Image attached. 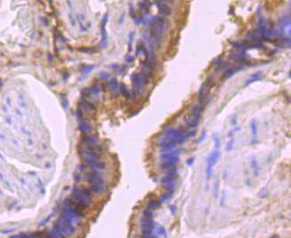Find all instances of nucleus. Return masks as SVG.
<instances>
[{"label": "nucleus", "mask_w": 291, "mask_h": 238, "mask_svg": "<svg viewBox=\"0 0 291 238\" xmlns=\"http://www.w3.org/2000/svg\"><path fill=\"white\" fill-rule=\"evenodd\" d=\"M250 129L253 134V142L256 141L257 138V121L256 119H252L250 122Z\"/></svg>", "instance_id": "nucleus-25"}, {"label": "nucleus", "mask_w": 291, "mask_h": 238, "mask_svg": "<svg viewBox=\"0 0 291 238\" xmlns=\"http://www.w3.org/2000/svg\"><path fill=\"white\" fill-rule=\"evenodd\" d=\"M290 23L291 18L289 14H285L282 17H280L279 21V35L282 36H288V38H290Z\"/></svg>", "instance_id": "nucleus-4"}, {"label": "nucleus", "mask_w": 291, "mask_h": 238, "mask_svg": "<svg viewBox=\"0 0 291 238\" xmlns=\"http://www.w3.org/2000/svg\"><path fill=\"white\" fill-rule=\"evenodd\" d=\"M231 124L232 125H236L237 124V116L236 115H233L231 119Z\"/></svg>", "instance_id": "nucleus-47"}, {"label": "nucleus", "mask_w": 291, "mask_h": 238, "mask_svg": "<svg viewBox=\"0 0 291 238\" xmlns=\"http://www.w3.org/2000/svg\"><path fill=\"white\" fill-rule=\"evenodd\" d=\"M87 180L90 186L102 185L104 184V180L103 179L102 174L97 171H93L87 174Z\"/></svg>", "instance_id": "nucleus-8"}, {"label": "nucleus", "mask_w": 291, "mask_h": 238, "mask_svg": "<svg viewBox=\"0 0 291 238\" xmlns=\"http://www.w3.org/2000/svg\"><path fill=\"white\" fill-rule=\"evenodd\" d=\"M119 92L121 93V94H122L126 99H130L131 96H132L130 91L127 89V85L124 84H121L119 85Z\"/></svg>", "instance_id": "nucleus-28"}, {"label": "nucleus", "mask_w": 291, "mask_h": 238, "mask_svg": "<svg viewBox=\"0 0 291 238\" xmlns=\"http://www.w3.org/2000/svg\"><path fill=\"white\" fill-rule=\"evenodd\" d=\"M99 91H100L99 86H98L96 84H93V86L90 88L91 95H94V97H98V95H99Z\"/></svg>", "instance_id": "nucleus-34"}, {"label": "nucleus", "mask_w": 291, "mask_h": 238, "mask_svg": "<svg viewBox=\"0 0 291 238\" xmlns=\"http://www.w3.org/2000/svg\"><path fill=\"white\" fill-rule=\"evenodd\" d=\"M90 190L95 194H103L106 192V187L104 184L102 185L90 186Z\"/></svg>", "instance_id": "nucleus-24"}, {"label": "nucleus", "mask_w": 291, "mask_h": 238, "mask_svg": "<svg viewBox=\"0 0 291 238\" xmlns=\"http://www.w3.org/2000/svg\"><path fill=\"white\" fill-rule=\"evenodd\" d=\"M99 78H102V79H108V78H109V74L106 73V72L102 71V72L99 73Z\"/></svg>", "instance_id": "nucleus-44"}, {"label": "nucleus", "mask_w": 291, "mask_h": 238, "mask_svg": "<svg viewBox=\"0 0 291 238\" xmlns=\"http://www.w3.org/2000/svg\"><path fill=\"white\" fill-rule=\"evenodd\" d=\"M71 197H72V201L82 209L85 207H87L92 203V199L90 197V192L86 189H80L78 187L74 188L71 192Z\"/></svg>", "instance_id": "nucleus-1"}, {"label": "nucleus", "mask_w": 291, "mask_h": 238, "mask_svg": "<svg viewBox=\"0 0 291 238\" xmlns=\"http://www.w3.org/2000/svg\"><path fill=\"white\" fill-rule=\"evenodd\" d=\"M164 135L167 138H170L177 145V144H183L186 142L187 138L185 137V133L179 130V129H175V128H167L164 130Z\"/></svg>", "instance_id": "nucleus-3"}, {"label": "nucleus", "mask_w": 291, "mask_h": 238, "mask_svg": "<svg viewBox=\"0 0 291 238\" xmlns=\"http://www.w3.org/2000/svg\"><path fill=\"white\" fill-rule=\"evenodd\" d=\"M233 144H234V140H233V139L230 140L228 141V143L226 144V147H225V151H227V152L232 151V149L233 148Z\"/></svg>", "instance_id": "nucleus-37"}, {"label": "nucleus", "mask_w": 291, "mask_h": 238, "mask_svg": "<svg viewBox=\"0 0 291 238\" xmlns=\"http://www.w3.org/2000/svg\"><path fill=\"white\" fill-rule=\"evenodd\" d=\"M214 85H215V81L212 77H208L207 79L205 80V82L201 84L198 92V100L200 105L205 107V105L207 104L206 103L207 98L208 97L209 92Z\"/></svg>", "instance_id": "nucleus-2"}, {"label": "nucleus", "mask_w": 291, "mask_h": 238, "mask_svg": "<svg viewBox=\"0 0 291 238\" xmlns=\"http://www.w3.org/2000/svg\"><path fill=\"white\" fill-rule=\"evenodd\" d=\"M193 162H194V158L191 157V158H189L187 160V164H188V165H192Z\"/></svg>", "instance_id": "nucleus-49"}, {"label": "nucleus", "mask_w": 291, "mask_h": 238, "mask_svg": "<svg viewBox=\"0 0 291 238\" xmlns=\"http://www.w3.org/2000/svg\"><path fill=\"white\" fill-rule=\"evenodd\" d=\"M250 166H251L253 172H254V176L257 177L260 172V168H259V164H258L257 159L255 157H252L250 159Z\"/></svg>", "instance_id": "nucleus-21"}, {"label": "nucleus", "mask_w": 291, "mask_h": 238, "mask_svg": "<svg viewBox=\"0 0 291 238\" xmlns=\"http://www.w3.org/2000/svg\"><path fill=\"white\" fill-rule=\"evenodd\" d=\"M130 16L132 17L133 19L134 20L136 17H135V14H134V7H133V5L130 4Z\"/></svg>", "instance_id": "nucleus-48"}, {"label": "nucleus", "mask_w": 291, "mask_h": 238, "mask_svg": "<svg viewBox=\"0 0 291 238\" xmlns=\"http://www.w3.org/2000/svg\"><path fill=\"white\" fill-rule=\"evenodd\" d=\"M160 205H161V202H160V201H158V200H150V201L148 202V203H147L146 208H147V209H150V210H151V211H154V210L159 208Z\"/></svg>", "instance_id": "nucleus-26"}, {"label": "nucleus", "mask_w": 291, "mask_h": 238, "mask_svg": "<svg viewBox=\"0 0 291 238\" xmlns=\"http://www.w3.org/2000/svg\"><path fill=\"white\" fill-rule=\"evenodd\" d=\"M213 140H214V143H215V147L218 148V147H220V144H221V140H220V138H219V135H218L217 133H215Z\"/></svg>", "instance_id": "nucleus-36"}, {"label": "nucleus", "mask_w": 291, "mask_h": 238, "mask_svg": "<svg viewBox=\"0 0 291 238\" xmlns=\"http://www.w3.org/2000/svg\"><path fill=\"white\" fill-rule=\"evenodd\" d=\"M272 238H274V237H272Z\"/></svg>", "instance_id": "nucleus-53"}, {"label": "nucleus", "mask_w": 291, "mask_h": 238, "mask_svg": "<svg viewBox=\"0 0 291 238\" xmlns=\"http://www.w3.org/2000/svg\"><path fill=\"white\" fill-rule=\"evenodd\" d=\"M18 238H30L29 237V235H27V234H21L20 236H17Z\"/></svg>", "instance_id": "nucleus-50"}, {"label": "nucleus", "mask_w": 291, "mask_h": 238, "mask_svg": "<svg viewBox=\"0 0 291 238\" xmlns=\"http://www.w3.org/2000/svg\"><path fill=\"white\" fill-rule=\"evenodd\" d=\"M263 78H264L263 73H262L261 71H257V72H255V73H254L253 75H251L248 79H246L245 83H244V85H245V86H248V85L251 84L255 83V82H257V81L261 80Z\"/></svg>", "instance_id": "nucleus-16"}, {"label": "nucleus", "mask_w": 291, "mask_h": 238, "mask_svg": "<svg viewBox=\"0 0 291 238\" xmlns=\"http://www.w3.org/2000/svg\"><path fill=\"white\" fill-rule=\"evenodd\" d=\"M239 130H240V127L237 126V127H236L235 129H233V130H231L230 132H228L227 136H228V137H232V135H233V134H234L235 132H237L238 131H239Z\"/></svg>", "instance_id": "nucleus-45"}, {"label": "nucleus", "mask_w": 291, "mask_h": 238, "mask_svg": "<svg viewBox=\"0 0 291 238\" xmlns=\"http://www.w3.org/2000/svg\"><path fill=\"white\" fill-rule=\"evenodd\" d=\"M247 54L245 52H239V53H232L229 56V60L232 61H241L242 60L246 59Z\"/></svg>", "instance_id": "nucleus-22"}, {"label": "nucleus", "mask_w": 291, "mask_h": 238, "mask_svg": "<svg viewBox=\"0 0 291 238\" xmlns=\"http://www.w3.org/2000/svg\"><path fill=\"white\" fill-rule=\"evenodd\" d=\"M244 67L243 65H239V66H231L227 67L225 68V72L223 74V78L224 79H229L231 78L232 77H233L236 73H238L239 71H241L242 69H244Z\"/></svg>", "instance_id": "nucleus-11"}, {"label": "nucleus", "mask_w": 291, "mask_h": 238, "mask_svg": "<svg viewBox=\"0 0 291 238\" xmlns=\"http://www.w3.org/2000/svg\"><path fill=\"white\" fill-rule=\"evenodd\" d=\"M94 68V65H86V66H83L82 68V74L84 76H86L88 73H90L92 70Z\"/></svg>", "instance_id": "nucleus-32"}, {"label": "nucleus", "mask_w": 291, "mask_h": 238, "mask_svg": "<svg viewBox=\"0 0 291 238\" xmlns=\"http://www.w3.org/2000/svg\"><path fill=\"white\" fill-rule=\"evenodd\" d=\"M178 174H166L162 179H161V183L168 191L174 192L175 188V180L177 178Z\"/></svg>", "instance_id": "nucleus-7"}, {"label": "nucleus", "mask_w": 291, "mask_h": 238, "mask_svg": "<svg viewBox=\"0 0 291 238\" xmlns=\"http://www.w3.org/2000/svg\"><path fill=\"white\" fill-rule=\"evenodd\" d=\"M204 112V106L200 104H195L190 107V114L197 117H201V115Z\"/></svg>", "instance_id": "nucleus-19"}, {"label": "nucleus", "mask_w": 291, "mask_h": 238, "mask_svg": "<svg viewBox=\"0 0 291 238\" xmlns=\"http://www.w3.org/2000/svg\"><path fill=\"white\" fill-rule=\"evenodd\" d=\"M108 21V13H105L103 21H102V27H101V34H102V39L99 43V47L100 48H105L107 45V42H108V35H107V31H106V23Z\"/></svg>", "instance_id": "nucleus-9"}, {"label": "nucleus", "mask_w": 291, "mask_h": 238, "mask_svg": "<svg viewBox=\"0 0 291 238\" xmlns=\"http://www.w3.org/2000/svg\"><path fill=\"white\" fill-rule=\"evenodd\" d=\"M220 155H221V153H220L218 150H215V151H213L211 154H210V156L208 157V158L207 160L206 177H207V180H208L211 178L212 173H213V167L215 165L217 160L220 157Z\"/></svg>", "instance_id": "nucleus-5"}, {"label": "nucleus", "mask_w": 291, "mask_h": 238, "mask_svg": "<svg viewBox=\"0 0 291 238\" xmlns=\"http://www.w3.org/2000/svg\"><path fill=\"white\" fill-rule=\"evenodd\" d=\"M213 193H214V197H215V198H217V197H218V193H219V180H215V183H214Z\"/></svg>", "instance_id": "nucleus-33"}, {"label": "nucleus", "mask_w": 291, "mask_h": 238, "mask_svg": "<svg viewBox=\"0 0 291 238\" xmlns=\"http://www.w3.org/2000/svg\"><path fill=\"white\" fill-rule=\"evenodd\" d=\"M143 216L144 217H148V218H152L153 217V211L145 208L143 212Z\"/></svg>", "instance_id": "nucleus-38"}, {"label": "nucleus", "mask_w": 291, "mask_h": 238, "mask_svg": "<svg viewBox=\"0 0 291 238\" xmlns=\"http://www.w3.org/2000/svg\"><path fill=\"white\" fill-rule=\"evenodd\" d=\"M196 130H194V129H191V130H190V131H188V132H186L185 134V137L186 138H188V137H194L195 135H196Z\"/></svg>", "instance_id": "nucleus-42"}, {"label": "nucleus", "mask_w": 291, "mask_h": 238, "mask_svg": "<svg viewBox=\"0 0 291 238\" xmlns=\"http://www.w3.org/2000/svg\"><path fill=\"white\" fill-rule=\"evenodd\" d=\"M87 165H88L89 168H91L93 171H97V172L102 171V170H104L106 168V164L104 162L101 161V160L88 163Z\"/></svg>", "instance_id": "nucleus-17"}, {"label": "nucleus", "mask_w": 291, "mask_h": 238, "mask_svg": "<svg viewBox=\"0 0 291 238\" xmlns=\"http://www.w3.org/2000/svg\"><path fill=\"white\" fill-rule=\"evenodd\" d=\"M280 45L284 48H290L291 45V39L290 38H287L285 37L284 38H282L280 41Z\"/></svg>", "instance_id": "nucleus-31"}, {"label": "nucleus", "mask_w": 291, "mask_h": 238, "mask_svg": "<svg viewBox=\"0 0 291 238\" xmlns=\"http://www.w3.org/2000/svg\"><path fill=\"white\" fill-rule=\"evenodd\" d=\"M172 191H167V192H166V193H164V194H162V195L160 196V200H159V201H160L161 203H166V202L169 201L170 199L172 198Z\"/></svg>", "instance_id": "nucleus-30"}, {"label": "nucleus", "mask_w": 291, "mask_h": 238, "mask_svg": "<svg viewBox=\"0 0 291 238\" xmlns=\"http://www.w3.org/2000/svg\"><path fill=\"white\" fill-rule=\"evenodd\" d=\"M108 86H109V89L110 90L111 93H117L119 92V82L117 81L116 78H113V79L110 80V81L108 83Z\"/></svg>", "instance_id": "nucleus-23"}, {"label": "nucleus", "mask_w": 291, "mask_h": 238, "mask_svg": "<svg viewBox=\"0 0 291 238\" xmlns=\"http://www.w3.org/2000/svg\"><path fill=\"white\" fill-rule=\"evenodd\" d=\"M82 141L86 145V147L99 144V139L96 135H84L82 137Z\"/></svg>", "instance_id": "nucleus-14"}, {"label": "nucleus", "mask_w": 291, "mask_h": 238, "mask_svg": "<svg viewBox=\"0 0 291 238\" xmlns=\"http://www.w3.org/2000/svg\"><path fill=\"white\" fill-rule=\"evenodd\" d=\"M207 136H208L207 132H206L205 130H203V132H202V133H201V136L199 137V139L198 140L197 143H201V142H203V141L207 139Z\"/></svg>", "instance_id": "nucleus-40"}, {"label": "nucleus", "mask_w": 291, "mask_h": 238, "mask_svg": "<svg viewBox=\"0 0 291 238\" xmlns=\"http://www.w3.org/2000/svg\"><path fill=\"white\" fill-rule=\"evenodd\" d=\"M143 238H158V237H157V236L152 235V236H143Z\"/></svg>", "instance_id": "nucleus-52"}, {"label": "nucleus", "mask_w": 291, "mask_h": 238, "mask_svg": "<svg viewBox=\"0 0 291 238\" xmlns=\"http://www.w3.org/2000/svg\"><path fill=\"white\" fill-rule=\"evenodd\" d=\"M80 106L84 111H86V112H92V111L95 110V107H94L93 104L90 103L89 101H86V99H84V98H81V99H80Z\"/></svg>", "instance_id": "nucleus-18"}, {"label": "nucleus", "mask_w": 291, "mask_h": 238, "mask_svg": "<svg viewBox=\"0 0 291 238\" xmlns=\"http://www.w3.org/2000/svg\"><path fill=\"white\" fill-rule=\"evenodd\" d=\"M223 63H224V61H222V59H221V58L214 59V60H213V61H212V64H213V65H215V67H217V68H218L219 66H221Z\"/></svg>", "instance_id": "nucleus-39"}, {"label": "nucleus", "mask_w": 291, "mask_h": 238, "mask_svg": "<svg viewBox=\"0 0 291 238\" xmlns=\"http://www.w3.org/2000/svg\"><path fill=\"white\" fill-rule=\"evenodd\" d=\"M184 121H185L186 124L189 128L191 129H194L196 128L199 124V121H200V117H197V116H193L191 114H189L185 116L184 117Z\"/></svg>", "instance_id": "nucleus-13"}, {"label": "nucleus", "mask_w": 291, "mask_h": 238, "mask_svg": "<svg viewBox=\"0 0 291 238\" xmlns=\"http://www.w3.org/2000/svg\"><path fill=\"white\" fill-rule=\"evenodd\" d=\"M29 237L30 238H46V237L45 233L40 232V231H37V232H34V233L30 234V235H29Z\"/></svg>", "instance_id": "nucleus-35"}, {"label": "nucleus", "mask_w": 291, "mask_h": 238, "mask_svg": "<svg viewBox=\"0 0 291 238\" xmlns=\"http://www.w3.org/2000/svg\"><path fill=\"white\" fill-rule=\"evenodd\" d=\"M151 2L149 1H140L139 2V7L142 11H144L145 14H149L150 13V8H151Z\"/></svg>", "instance_id": "nucleus-27"}, {"label": "nucleus", "mask_w": 291, "mask_h": 238, "mask_svg": "<svg viewBox=\"0 0 291 238\" xmlns=\"http://www.w3.org/2000/svg\"><path fill=\"white\" fill-rule=\"evenodd\" d=\"M169 208H170V211L172 212V213H174V212H176V207H175L174 205H171Z\"/></svg>", "instance_id": "nucleus-51"}, {"label": "nucleus", "mask_w": 291, "mask_h": 238, "mask_svg": "<svg viewBox=\"0 0 291 238\" xmlns=\"http://www.w3.org/2000/svg\"><path fill=\"white\" fill-rule=\"evenodd\" d=\"M158 234L159 236H163L167 237V232H166L165 227H163V226H159L158 228Z\"/></svg>", "instance_id": "nucleus-41"}, {"label": "nucleus", "mask_w": 291, "mask_h": 238, "mask_svg": "<svg viewBox=\"0 0 291 238\" xmlns=\"http://www.w3.org/2000/svg\"><path fill=\"white\" fill-rule=\"evenodd\" d=\"M79 129L82 133L84 134H87L92 131V126L90 125L89 123H87L86 121H84V120H81L80 122V124H79Z\"/></svg>", "instance_id": "nucleus-20"}, {"label": "nucleus", "mask_w": 291, "mask_h": 238, "mask_svg": "<svg viewBox=\"0 0 291 238\" xmlns=\"http://www.w3.org/2000/svg\"><path fill=\"white\" fill-rule=\"evenodd\" d=\"M125 60H126V61H127V62L131 63V62H133V61H134V58L133 56H131L130 54H127V55L125 57Z\"/></svg>", "instance_id": "nucleus-46"}, {"label": "nucleus", "mask_w": 291, "mask_h": 238, "mask_svg": "<svg viewBox=\"0 0 291 238\" xmlns=\"http://www.w3.org/2000/svg\"><path fill=\"white\" fill-rule=\"evenodd\" d=\"M141 223V228H151L154 229L155 228V223L152 220V218H148V217H142L140 220Z\"/></svg>", "instance_id": "nucleus-15"}, {"label": "nucleus", "mask_w": 291, "mask_h": 238, "mask_svg": "<svg viewBox=\"0 0 291 238\" xmlns=\"http://www.w3.org/2000/svg\"><path fill=\"white\" fill-rule=\"evenodd\" d=\"M159 145L161 147L160 153L171 152L174 149H175V147H176V144L170 138H167L166 136L159 138Z\"/></svg>", "instance_id": "nucleus-6"}, {"label": "nucleus", "mask_w": 291, "mask_h": 238, "mask_svg": "<svg viewBox=\"0 0 291 238\" xmlns=\"http://www.w3.org/2000/svg\"><path fill=\"white\" fill-rule=\"evenodd\" d=\"M81 157L86 160V162L88 164V163H91V162H94V161H99L101 160V155L100 153H97V152H94V151H91V150H88V149H85L81 152Z\"/></svg>", "instance_id": "nucleus-10"}, {"label": "nucleus", "mask_w": 291, "mask_h": 238, "mask_svg": "<svg viewBox=\"0 0 291 238\" xmlns=\"http://www.w3.org/2000/svg\"><path fill=\"white\" fill-rule=\"evenodd\" d=\"M79 51H80V52H83V53H93V52H94V50L91 49V48H87V47L80 48V49H79Z\"/></svg>", "instance_id": "nucleus-43"}, {"label": "nucleus", "mask_w": 291, "mask_h": 238, "mask_svg": "<svg viewBox=\"0 0 291 238\" xmlns=\"http://www.w3.org/2000/svg\"><path fill=\"white\" fill-rule=\"evenodd\" d=\"M154 4H155V5L157 6V8H158L159 13H160V14H162L163 17H164V16L167 17V16H170V15H171V13H172L171 8H170L167 4H165V2H162V1H155Z\"/></svg>", "instance_id": "nucleus-12"}, {"label": "nucleus", "mask_w": 291, "mask_h": 238, "mask_svg": "<svg viewBox=\"0 0 291 238\" xmlns=\"http://www.w3.org/2000/svg\"><path fill=\"white\" fill-rule=\"evenodd\" d=\"M46 237V238H62L60 236V235L54 230V229H47L45 233Z\"/></svg>", "instance_id": "nucleus-29"}]
</instances>
